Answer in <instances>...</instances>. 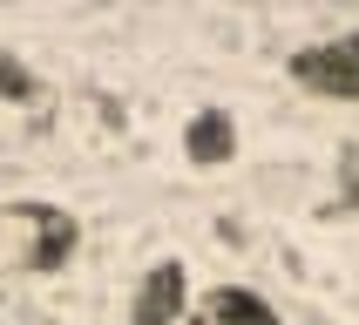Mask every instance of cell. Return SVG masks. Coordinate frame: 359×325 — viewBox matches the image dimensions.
Listing matches in <instances>:
<instances>
[{"mask_svg": "<svg viewBox=\"0 0 359 325\" xmlns=\"http://www.w3.org/2000/svg\"><path fill=\"white\" fill-rule=\"evenodd\" d=\"M197 325H278V312H271L258 291L224 284V291H210V298L197 305Z\"/></svg>", "mask_w": 359, "mask_h": 325, "instance_id": "cell-5", "label": "cell"}, {"mask_svg": "<svg viewBox=\"0 0 359 325\" xmlns=\"http://www.w3.org/2000/svg\"><path fill=\"white\" fill-rule=\"evenodd\" d=\"M183 156L197 162V170H217V162L238 156V122H231V109H197L190 129H183Z\"/></svg>", "mask_w": 359, "mask_h": 325, "instance_id": "cell-4", "label": "cell"}, {"mask_svg": "<svg viewBox=\"0 0 359 325\" xmlns=\"http://www.w3.org/2000/svg\"><path fill=\"white\" fill-rule=\"evenodd\" d=\"M183 305H190V271L177 258H163V264L142 271L136 298H129V325H177Z\"/></svg>", "mask_w": 359, "mask_h": 325, "instance_id": "cell-3", "label": "cell"}, {"mask_svg": "<svg viewBox=\"0 0 359 325\" xmlns=\"http://www.w3.org/2000/svg\"><path fill=\"white\" fill-rule=\"evenodd\" d=\"M0 95H14V102H27V95H34V75H27L14 55H0Z\"/></svg>", "mask_w": 359, "mask_h": 325, "instance_id": "cell-6", "label": "cell"}, {"mask_svg": "<svg viewBox=\"0 0 359 325\" xmlns=\"http://www.w3.org/2000/svg\"><path fill=\"white\" fill-rule=\"evenodd\" d=\"M292 81L312 88V95H332V102H359V34L299 48L292 55Z\"/></svg>", "mask_w": 359, "mask_h": 325, "instance_id": "cell-2", "label": "cell"}, {"mask_svg": "<svg viewBox=\"0 0 359 325\" xmlns=\"http://www.w3.org/2000/svg\"><path fill=\"white\" fill-rule=\"evenodd\" d=\"M0 237H7V258H14L20 271L48 278V271H61V264L75 258L81 223L68 217V210H55V203H7V210H0Z\"/></svg>", "mask_w": 359, "mask_h": 325, "instance_id": "cell-1", "label": "cell"}]
</instances>
